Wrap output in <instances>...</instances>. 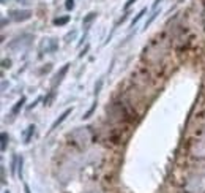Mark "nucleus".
<instances>
[{"label": "nucleus", "instance_id": "f257e3e1", "mask_svg": "<svg viewBox=\"0 0 205 193\" xmlns=\"http://www.w3.org/2000/svg\"><path fill=\"white\" fill-rule=\"evenodd\" d=\"M172 45V36H169L167 33H161L145 46L142 59L145 60V63H148V68L155 73V76H161L166 71Z\"/></svg>", "mask_w": 205, "mask_h": 193}, {"label": "nucleus", "instance_id": "f03ea898", "mask_svg": "<svg viewBox=\"0 0 205 193\" xmlns=\"http://www.w3.org/2000/svg\"><path fill=\"white\" fill-rule=\"evenodd\" d=\"M111 119L120 123H133L137 119V111L128 100H117L111 105Z\"/></svg>", "mask_w": 205, "mask_h": 193}, {"label": "nucleus", "instance_id": "7ed1b4c3", "mask_svg": "<svg viewBox=\"0 0 205 193\" xmlns=\"http://www.w3.org/2000/svg\"><path fill=\"white\" fill-rule=\"evenodd\" d=\"M66 139H68V144H71L73 147L82 150V149H85L90 144L92 131L88 128H77V130H74V131H71L70 135H68Z\"/></svg>", "mask_w": 205, "mask_h": 193}, {"label": "nucleus", "instance_id": "20e7f679", "mask_svg": "<svg viewBox=\"0 0 205 193\" xmlns=\"http://www.w3.org/2000/svg\"><path fill=\"white\" fill-rule=\"evenodd\" d=\"M30 11H11V18L14 21H25L30 18Z\"/></svg>", "mask_w": 205, "mask_h": 193}, {"label": "nucleus", "instance_id": "39448f33", "mask_svg": "<svg viewBox=\"0 0 205 193\" xmlns=\"http://www.w3.org/2000/svg\"><path fill=\"white\" fill-rule=\"evenodd\" d=\"M70 114H71V109H66V111H65V113H63V114H62V116H60V117H59V119H57L55 122L52 123V127H51V131H52V130H55V128H57V127H59L60 123H62V122H63V120H65V119H66L68 116H70Z\"/></svg>", "mask_w": 205, "mask_h": 193}, {"label": "nucleus", "instance_id": "423d86ee", "mask_svg": "<svg viewBox=\"0 0 205 193\" xmlns=\"http://www.w3.org/2000/svg\"><path fill=\"white\" fill-rule=\"evenodd\" d=\"M24 103H25V98H21L14 106H13V109H11V114H18L19 111H21V108L24 106Z\"/></svg>", "mask_w": 205, "mask_h": 193}, {"label": "nucleus", "instance_id": "0eeeda50", "mask_svg": "<svg viewBox=\"0 0 205 193\" xmlns=\"http://www.w3.org/2000/svg\"><path fill=\"white\" fill-rule=\"evenodd\" d=\"M68 71V65H65L62 70H60V73H57V76H55V82H60L62 81V78L65 76V73Z\"/></svg>", "mask_w": 205, "mask_h": 193}, {"label": "nucleus", "instance_id": "6e6552de", "mask_svg": "<svg viewBox=\"0 0 205 193\" xmlns=\"http://www.w3.org/2000/svg\"><path fill=\"white\" fill-rule=\"evenodd\" d=\"M33 133H35V125H30L29 130H27V133H25V143H29V141H30V138H32Z\"/></svg>", "mask_w": 205, "mask_h": 193}, {"label": "nucleus", "instance_id": "1a4fd4ad", "mask_svg": "<svg viewBox=\"0 0 205 193\" xmlns=\"http://www.w3.org/2000/svg\"><path fill=\"white\" fill-rule=\"evenodd\" d=\"M68 21H70V18H68V16H65V18H57L55 21H54V24H55V25H63V24H66Z\"/></svg>", "mask_w": 205, "mask_h": 193}, {"label": "nucleus", "instance_id": "9d476101", "mask_svg": "<svg viewBox=\"0 0 205 193\" xmlns=\"http://www.w3.org/2000/svg\"><path fill=\"white\" fill-rule=\"evenodd\" d=\"M95 18H96V13H90V15H88V16H87V18L84 19V25H87L88 22H92V21L95 19Z\"/></svg>", "mask_w": 205, "mask_h": 193}, {"label": "nucleus", "instance_id": "9b49d317", "mask_svg": "<svg viewBox=\"0 0 205 193\" xmlns=\"http://www.w3.org/2000/svg\"><path fill=\"white\" fill-rule=\"evenodd\" d=\"M6 141H8V135L6 133H2V150L6 149Z\"/></svg>", "mask_w": 205, "mask_h": 193}, {"label": "nucleus", "instance_id": "f8f14e48", "mask_svg": "<svg viewBox=\"0 0 205 193\" xmlns=\"http://www.w3.org/2000/svg\"><path fill=\"white\" fill-rule=\"evenodd\" d=\"M144 13H145V10H142V11H141V13H139V15H137V16H136V18H134V19H133V25H134V24H136V22H137V21H139V19H141V18H142V15H144Z\"/></svg>", "mask_w": 205, "mask_h": 193}, {"label": "nucleus", "instance_id": "ddd939ff", "mask_svg": "<svg viewBox=\"0 0 205 193\" xmlns=\"http://www.w3.org/2000/svg\"><path fill=\"white\" fill-rule=\"evenodd\" d=\"M73 6H74V3H73V0H66V8H68V10H71Z\"/></svg>", "mask_w": 205, "mask_h": 193}, {"label": "nucleus", "instance_id": "4468645a", "mask_svg": "<svg viewBox=\"0 0 205 193\" xmlns=\"http://www.w3.org/2000/svg\"><path fill=\"white\" fill-rule=\"evenodd\" d=\"M134 2H136V0H128V2H126V5H125V10H128V8H129V6H131Z\"/></svg>", "mask_w": 205, "mask_h": 193}, {"label": "nucleus", "instance_id": "2eb2a0df", "mask_svg": "<svg viewBox=\"0 0 205 193\" xmlns=\"http://www.w3.org/2000/svg\"><path fill=\"white\" fill-rule=\"evenodd\" d=\"M180 2H183V0H180Z\"/></svg>", "mask_w": 205, "mask_h": 193}, {"label": "nucleus", "instance_id": "dca6fc26", "mask_svg": "<svg viewBox=\"0 0 205 193\" xmlns=\"http://www.w3.org/2000/svg\"><path fill=\"white\" fill-rule=\"evenodd\" d=\"M5 193H8V191H5Z\"/></svg>", "mask_w": 205, "mask_h": 193}]
</instances>
